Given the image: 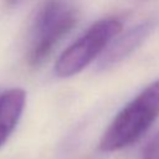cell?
<instances>
[{"mask_svg":"<svg viewBox=\"0 0 159 159\" xmlns=\"http://www.w3.org/2000/svg\"><path fill=\"white\" fill-rule=\"evenodd\" d=\"M159 117V78L147 86L113 118L99 140V150L113 153L138 142Z\"/></svg>","mask_w":159,"mask_h":159,"instance_id":"obj_1","label":"cell"},{"mask_svg":"<svg viewBox=\"0 0 159 159\" xmlns=\"http://www.w3.org/2000/svg\"><path fill=\"white\" fill-rule=\"evenodd\" d=\"M78 7L73 0H43L31 25L27 63L41 66L58 42L72 30L78 20Z\"/></svg>","mask_w":159,"mask_h":159,"instance_id":"obj_2","label":"cell"},{"mask_svg":"<svg viewBox=\"0 0 159 159\" xmlns=\"http://www.w3.org/2000/svg\"><path fill=\"white\" fill-rule=\"evenodd\" d=\"M120 30L122 21L118 17H107L93 24L60 55L55 65L56 76L67 78L84 70L99 55H103Z\"/></svg>","mask_w":159,"mask_h":159,"instance_id":"obj_3","label":"cell"},{"mask_svg":"<svg viewBox=\"0 0 159 159\" xmlns=\"http://www.w3.org/2000/svg\"><path fill=\"white\" fill-rule=\"evenodd\" d=\"M155 26L157 21L154 19H149L127 30L107 47V50L98 60L97 68L101 71H106L123 62L134 51H137V48L142 46V43L154 31Z\"/></svg>","mask_w":159,"mask_h":159,"instance_id":"obj_4","label":"cell"},{"mask_svg":"<svg viewBox=\"0 0 159 159\" xmlns=\"http://www.w3.org/2000/svg\"><path fill=\"white\" fill-rule=\"evenodd\" d=\"M26 104V92L22 88H10L0 92V148L17 127Z\"/></svg>","mask_w":159,"mask_h":159,"instance_id":"obj_5","label":"cell"},{"mask_svg":"<svg viewBox=\"0 0 159 159\" xmlns=\"http://www.w3.org/2000/svg\"><path fill=\"white\" fill-rule=\"evenodd\" d=\"M142 159H159V133H157L144 147Z\"/></svg>","mask_w":159,"mask_h":159,"instance_id":"obj_6","label":"cell"},{"mask_svg":"<svg viewBox=\"0 0 159 159\" xmlns=\"http://www.w3.org/2000/svg\"><path fill=\"white\" fill-rule=\"evenodd\" d=\"M20 0H7V2L9 4H11V5H14V4H16V2H19Z\"/></svg>","mask_w":159,"mask_h":159,"instance_id":"obj_7","label":"cell"}]
</instances>
